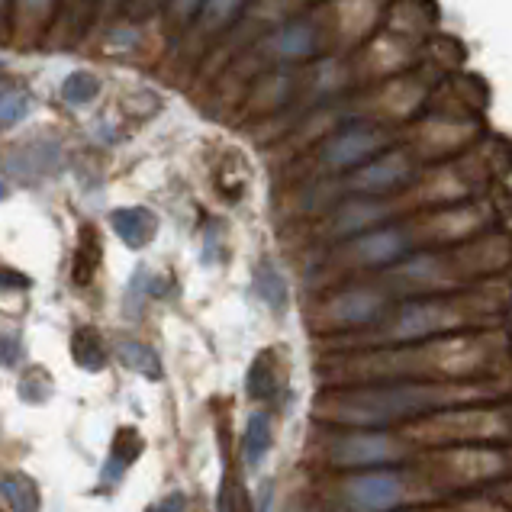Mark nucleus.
Instances as JSON below:
<instances>
[{
  "label": "nucleus",
  "instance_id": "obj_1",
  "mask_svg": "<svg viewBox=\"0 0 512 512\" xmlns=\"http://www.w3.org/2000/svg\"><path fill=\"white\" fill-rule=\"evenodd\" d=\"M442 393L429 387H387V390H364L339 397L335 419L345 422H387L400 416H413L422 409H432Z\"/></svg>",
  "mask_w": 512,
  "mask_h": 512
},
{
  "label": "nucleus",
  "instance_id": "obj_2",
  "mask_svg": "<svg viewBox=\"0 0 512 512\" xmlns=\"http://www.w3.org/2000/svg\"><path fill=\"white\" fill-rule=\"evenodd\" d=\"M403 500V480L393 471L361 474L345 484V503L351 512H390Z\"/></svg>",
  "mask_w": 512,
  "mask_h": 512
},
{
  "label": "nucleus",
  "instance_id": "obj_3",
  "mask_svg": "<svg viewBox=\"0 0 512 512\" xmlns=\"http://www.w3.org/2000/svg\"><path fill=\"white\" fill-rule=\"evenodd\" d=\"M380 142H384V136H380L374 126L358 123V126L342 129L339 136H332L323 158L329 168H351V165H361L371 152H377Z\"/></svg>",
  "mask_w": 512,
  "mask_h": 512
},
{
  "label": "nucleus",
  "instance_id": "obj_4",
  "mask_svg": "<svg viewBox=\"0 0 512 512\" xmlns=\"http://www.w3.org/2000/svg\"><path fill=\"white\" fill-rule=\"evenodd\" d=\"M393 455V445L387 435L380 432H355L339 438V445L332 448L335 464L342 467H368V464H380Z\"/></svg>",
  "mask_w": 512,
  "mask_h": 512
},
{
  "label": "nucleus",
  "instance_id": "obj_5",
  "mask_svg": "<svg viewBox=\"0 0 512 512\" xmlns=\"http://www.w3.org/2000/svg\"><path fill=\"white\" fill-rule=\"evenodd\" d=\"M110 229L120 236L123 245L129 248H145L158 232V216L145 207H123V210H113L110 213Z\"/></svg>",
  "mask_w": 512,
  "mask_h": 512
},
{
  "label": "nucleus",
  "instance_id": "obj_6",
  "mask_svg": "<svg viewBox=\"0 0 512 512\" xmlns=\"http://www.w3.org/2000/svg\"><path fill=\"white\" fill-rule=\"evenodd\" d=\"M329 313L339 326H364L384 313V300L371 294V290H348V294H339L332 300Z\"/></svg>",
  "mask_w": 512,
  "mask_h": 512
},
{
  "label": "nucleus",
  "instance_id": "obj_7",
  "mask_svg": "<svg viewBox=\"0 0 512 512\" xmlns=\"http://www.w3.org/2000/svg\"><path fill=\"white\" fill-rule=\"evenodd\" d=\"M145 451V438L139 435V429L123 426L113 435L110 442V455H107V467H104V484H116L129 467H133Z\"/></svg>",
  "mask_w": 512,
  "mask_h": 512
},
{
  "label": "nucleus",
  "instance_id": "obj_8",
  "mask_svg": "<svg viewBox=\"0 0 512 512\" xmlns=\"http://www.w3.org/2000/svg\"><path fill=\"white\" fill-rule=\"evenodd\" d=\"M406 181H409V165L403 162V155H387L364 168L355 184L361 190H368V194H387V190H397Z\"/></svg>",
  "mask_w": 512,
  "mask_h": 512
},
{
  "label": "nucleus",
  "instance_id": "obj_9",
  "mask_svg": "<svg viewBox=\"0 0 512 512\" xmlns=\"http://www.w3.org/2000/svg\"><path fill=\"white\" fill-rule=\"evenodd\" d=\"M281 387H284V371H281V364H277L274 351H261L252 361V368H248V397L258 403H268L281 393Z\"/></svg>",
  "mask_w": 512,
  "mask_h": 512
},
{
  "label": "nucleus",
  "instance_id": "obj_10",
  "mask_svg": "<svg viewBox=\"0 0 512 512\" xmlns=\"http://www.w3.org/2000/svg\"><path fill=\"white\" fill-rule=\"evenodd\" d=\"M104 265V242H100V232L84 223L78 232V255H75V268H71V281L75 287H87L94 281V274Z\"/></svg>",
  "mask_w": 512,
  "mask_h": 512
},
{
  "label": "nucleus",
  "instance_id": "obj_11",
  "mask_svg": "<svg viewBox=\"0 0 512 512\" xmlns=\"http://www.w3.org/2000/svg\"><path fill=\"white\" fill-rule=\"evenodd\" d=\"M71 358H75L81 371H91V374L107 368V345L94 326L75 329V335H71Z\"/></svg>",
  "mask_w": 512,
  "mask_h": 512
},
{
  "label": "nucleus",
  "instance_id": "obj_12",
  "mask_svg": "<svg viewBox=\"0 0 512 512\" xmlns=\"http://www.w3.org/2000/svg\"><path fill=\"white\" fill-rule=\"evenodd\" d=\"M403 248L406 242L397 229H377L358 242V252L368 265H390V261H397L403 255Z\"/></svg>",
  "mask_w": 512,
  "mask_h": 512
},
{
  "label": "nucleus",
  "instance_id": "obj_13",
  "mask_svg": "<svg viewBox=\"0 0 512 512\" xmlns=\"http://www.w3.org/2000/svg\"><path fill=\"white\" fill-rule=\"evenodd\" d=\"M116 358H120L129 371H136L149 380H158L162 377V361H158V351L142 345V342H133V339H120L116 342Z\"/></svg>",
  "mask_w": 512,
  "mask_h": 512
},
{
  "label": "nucleus",
  "instance_id": "obj_14",
  "mask_svg": "<svg viewBox=\"0 0 512 512\" xmlns=\"http://www.w3.org/2000/svg\"><path fill=\"white\" fill-rule=\"evenodd\" d=\"M255 290H258V297L265 300L274 313L287 310L290 290H287L284 274L277 271V265H271V261H261V265H258V271H255Z\"/></svg>",
  "mask_w": 512,
  "mask_h": 512
},
{
  "label": "nucleus",
  "instance_id": "obj_15",
  "mask_svg": "<svg viewBox=\"0 0 512 512\" xmlns=\"http://www.w3.org/2000/svg\"><path fill=\"white\" fill-rule=\"evenodd\" d=\"M271 416L268 413H252L248 416V426H245V461L248 464H261L265 455L271 451Z\"/></svg>",
  "mask_w": 512,
  "mask_h": 512
},
{
  "label": "nucleus",
  "instance_id": "obj_16",
  "mask_svg": "<svg viewBox=\"0 0 512 512\" xmlns=\"http://www.w3.org/2000/svg\"><path fill=\"white\" fill-rule=\"evenodd\" d=\"M0 493L10 503L13 512H39V493L36 484L26 474H7L0 477Z\"/></svg>",
  "mask_w": 512,
  "mask_h": 512
},
{
  "label": "nucleus",
  "instance_id": "obj_17",
  "mask_svg": "<svg viewBox=\"0 0 512 512\" xmlns=\"http://www.w3.org/2000/svg\"><path fill=\"white\" fill-rule=\"evenodd\" d=\"M442 323H445V316L442 310H435V306H409L397 326V335L400 339H416V335H429L435 329H442Z\"/></svg>",
  "mask_w": 512,
  "mask_h": 512
},
{
  "label": "nucleus",
  "instance_id": "obj_18",
  "mask_svg": "<svg viewBox=\"0 0 512 512\" xmlns=\"http://www.w3.org/2000/svg\"><path fill=\"white\" fill-rule=\"evenodd\" d=\"M316 46V36L313 29L306 23H290L287 29H281L274 39V49L281 55H290V58H300V55H310Z\"/></svg>",
  "mask_w": 512,
  "mask_h": 512
},
{
  "label": "nucleus",
  "instance_id": "obj_19",
  "mask_svg": "<svg viewBox=\"0 0 512 512\" xmlns=\"http://www.w3.org/2000/svg\"><path fill=\"white\" fill-rule=\"evenodd\" d=\"M97 94H100V81L91 71H75V75H68L62 84V97L71 107L91 104V100H97Z\"/></svg>",
  "mask_w": 512,
  "mask_h": 512
},
{
  "label": "nucleus",
  "instance_id": "obj_20",
  "mask_svg": "<svg viewBox=\"0 0 512 512\" xmlns=\"http://www.w3.org/2000/svg\"><path fill=\"white\" fill-rule=\"evenodd\" d=\"M216 512H255L252 500H248V490L239 477H226L223 487L216 496Z\"/></svg>",
  "mask_w": 512,
  "mask_h": 512
},
{
  "label": "nucleus",
  "instance_id": "obj_21",
  "mask_svg": "<svg viewBox=\"0 0 512 512\" xmlns=\"http://www.w3.org/2000/svg\"><path fill=\"white\" fill-rule=\"evenodd\" d=\"M29 113V94L26 91H4L0 94V126L20 123Z\"/></svg>",
  "mask_w": 512,
  "mask_h": 512
},
{
  "label": "nucleus",
  "instance_id": "obj_22",
  "mask_svg": "<svg viewBox=\"0 0 512 512\" xmlns=\"http://www.w3.org/2000/svg\"><path fill=\"white\" fill-rule=\"evenodd\" d=\"M20 355H23L20 335L17 332H0V364H4V368H13Z\"/></svg>",
  "mask_w": 512,
  "mask_h": 512
},
{
  "label": "nucleus",
  "instance_id": "obj_23",
  "mask_svg": "<svg viewBox=\"0 0 512 512\" xmlns=\"http://www.w3.org/2000/svg\"><path fill=\"white\" fill-rule=\"evenodd\" d=\"M187 509V500H184V493H168L162 503H158L152 512H184Z\"/></svg>",
  "mask_w": 512,
  "mask_h": 512
},
{
  "label": "nucleus",
  "instance_id": "obj_24",
  "mask_svg": "<svg viewBox=\"0 0 512 512\" xmlns=\"http://www.w3.org/2000/svg\"><path fill=\"white\" fill-rule=\"evenodd\" d=\"M10 290V287H17V290H26L29 287V277L26 274H13V271H0V290Z\"/></svg>",
  "mask_w": 512,
  "mask_h": 512
},
{
  "label": "nucleus",
  "instance_id": "obj_25",
  "mask_svg": "<svg viewBox=\"0 0 512 512\" xmlns=\"http://www.w3.org/2000/svg\"><path fill=\"white\" fill-rule=\"evenodd\" d=\"M7 197V184L4 181H0V200H4Z\"/></svg>",
  "mask_w": 512,
  "mask_h": 512
}]
</instances>
